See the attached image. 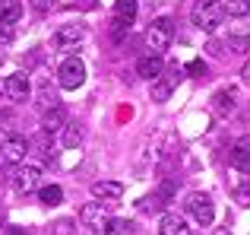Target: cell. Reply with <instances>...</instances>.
<instances>
[{"mask_svg":"<svg viewBox=\"0 0 250 235\" xmlns=\"http://www.w3.org/2000/svg\"><path fill=\"white\" fill-rule=\"evenodd\" d=\"M225 23V3L222 0H196L193 3V25L203 32H219Z\"/></svg>","mask_w":250,"mask_h":235,"instance_id":"obj_1","label":"cell"},{"mask_svg":"<svg viewBox=\"0 0 250 235\" xmlns=\"http://www.w3.org/2000/svg\"><path fill=\"white\" fill-rule=\"evenodd\" d=\"M171 35H174V25H171V19H168V16L155 19V23L146 29V48H149V54H155V57L165 54V51L171 48Z\"/></svg>","mask_w":250,"mask_h":235,"instance_id":"obj_2","label":"cell"},{"mask_svg":"<svg viewBox=\"0 0 250 235\" xmlns=\"http://www.w3.org/2000/svg\"><path fill=\"white\" fill-rule=\"evenodd\" d=\"M187 213L196 219L200 226H212V219H215V204H212V197L209 194H190L187 197Z\"/></svg>","mask_w":250,"mask_h":235,"instance_id":"obj_3","label":"cell"},{"mask_svg":"<svg viewBox=\"0 0 250 235\" xmlns=\"http://www.w3.org/2000/svg\"><path fill=\"white\" fill-rule=\"evenodd\" d=\"M57 83H61L63 89H80L85 83V64L80 57H67V61L61 64V70H57Z\"/></svg>","mask_w":250,"mask_h":235,"instance_id":"obj_4","label":"cell"},{"mask_svg":"<svg viewBox=\"0 0 250 235\" xmlns=\"http://www.w3.org/2000/svg\"><path fill=\"white\" fill-rule=\"evenodd\" d=\"M80 223L89 232H104V226L111 223V216L102 210V204H98V200H89V204L80 207Z\"/></svg>","mask_w":250,"mask_h":235,"instance_id":"obj_5","label":"cell"},{"mask_svg":"<svg viewBox=\"0 0 250 235\" xmlns=\"http://www.w3.org/2000/svg\"><path fill=\"white\" fill-rule=\"evenodd\" d=\"M10 185H13V191H19V194L35 191V188L42 185V168H38V165H16Z\"/></svg>","mask_w":250,"mask_h":235,"instance_id":"obj_6","label":"cell"},{"mask_svg":"<svg viewBox=\"0 0 250 235\" xmlns=\"http://www.w3.org/2000/svg\"><path fill=\"white\" fill-rule=\"evenodd\" d=\"M181 76H184V70L177 67V64H171L168 70H162V76L152 83V99L155 102H168V95H171V89L181 83Z\"/></svg>","mask_w":250,"mask_h":235,"instance_id":"obj_7","label":"cell"},{"mask_svg":"<svg viewBox=\"0 0 250 235\" xmlns=\"http://www.w3.org/2000/svg\"><path fill=\"white\" fill-rule=\"evenodd\" d=\"M83 38H85V25L83 23H67V25H61V29H57L54 45H57V51H73Z\"/></svg>","mask_w":250,"mask_h":235,"instance_id":"obj_8","label":"cell"},{"mask_svg":"<svg viewBox=\"0 0 250 235\" xmlns=\"http://www.w3.org/2000/svg\"><path fill=\"white\" fill-rule=\"evenodd\" d=\"M3 93H6V99H13V102H25L32 95L29 76H25V73H10L3 80Z\"/></svg>","mask_w":250,"mask_h":235,"instance_id":"obj_9","label":"cell"},{"mask_svg":"<svg viewBox=\"0 0 250 235\" xmlns=\"http://www.w3.org/2000/svg\"><path fill=\"white\" fill-rule=\"evenodd\" d=\"M228 162H231L238 172H250V134L238 137L231 146V153H228Z\"/></svg>","mask_w":250,"mask_h":235,"instance_id":"obj_10","label":"cell"},{"mask_svg":"<svg viewBox=\"0 0 250 235\" xmlns=\"http://www.w3.org/2000/svg\"><path fill=\"white\" fill-rule=\"evenodd\" d=\"M92 197H95L98 204H117V200L124 197V185L121 181H95V185H92Z\"/></svg>","mask_w":250,"mask_h":235,"instance_id":"obj_11","label":"cell"},{"mask_svg":"<svg viewBox=\"0 0 250 235\" xmlns=\"http://www.w3.org/2000/svg\"><path fill=\"white\" fill-rule=\"evenodd\" d=\"M3 162H13V165H22L25 153H29V143H25V137H10V140L3 143Z\"/></svg>","mask_w":250,"mask_h":235,"instance_id":"obj_12","label":"cell"},{"mask_svg":"<svg viewBox=\"0 0 250 235\" xmlns=\"http://www.w3.org/2000/svg\"><path fill=\"white\" fill-rule=\"evenodd\" d=\"M159 235H190V226L181 213H165L159 223Z\"/></svg>","mask_w":250,"mask_h":235,"instance_id":"obj_13","label":"cell"},{"mask_svg":"<svg viewBox=\"0 0 250 235\" xmlns=\"http://www.w3.org/2000/svg\"><path fill=\"white\" fill-rule=\"evenodd\" d=\"M162 70H165V64H162V57H155V54H146V57H140L136 61V73L143 76V80H159L162 76Z\"/></svg>","mask_w":250,"mask_h":235,"instance_id":"obj_14","label":"cell"},{"mask_svg":"<svg viewBox=\"0 0 250 235\" xmlns=\"http://www.w3.org/2000/svg\"><path fill=\"white\" fill-rule=\"evenodd\" d=\"M63 124H67V112H63V105H54V108H48V112L42 115V130H44V134H54V130H61Z\"/></svg>","mask_w":250,"mask_h":235,"instance_id":"obj_15","label":"cell"},{"mask_svg":"<svg viewBox=\"0 0 250 235\" xmlns=\"http://www.w3.org/2000/svg\"><path fill=\"white\" fill-rule=\"evenodd\" d=\"M19 16H22V3L19 0H0V25H10L19 23Z\"/></svg>","mask_w":250,"mask_h":235,"instance_id":"obj_16","label":"cell"},{"mask_svg":"<svg viewBox=\"0 0 250 235\" xmlns=\"http://www.w3.org/2000/svg\"><path fill=\"white\" fill-rule=\"evenodd\" d=\"M83 137H85L83 124H80V121H70V124H67V134H63V146H67V149H76V146L83 143Z\"/></svg>","mask_w":250,"mask_h":235,"instance_id":"obj_17","label":"cell"},{"mask_svg":"<svg viewBox=\"0 0 250 235\" xmlns=\"http://www.w3.org/2000/svg\"><path fill=\"white\" fill-rule=\"evenodd\" d=\"M136 0H114V19H127V23H133L136 19Z\"/></svg>","mask_w":250,"mask_h":235,"instance_id":"obj_18","label":"cell"},{"mask_svg":"<svg viewBox=\"0 0 250 235\" xmlns=\"http://www.w3.org/2000/svg\"><path fill=\"white\" fill-rule=\"evenodd\" d=\"M38 200H42L44 207H57V204L63 200L61 185H48V188H42V191H38Z\"/></svg>","mask_w":250,"mask_h":235,"instance_id":"obj_19","label":"cell"},{"mask_svg":"<svg viewBox=\"0 0 250 235\" xmlns=\"http://www.w3.org/2000/svg\"><path fill=\"white\" fill-rule=\"evenodd\" d=\"M225 16H231V19H250V0H228Z\"/></svg>","mask_w":250,"mask_h":235,"instance_id":"obj_20","label":"cell"},{"mask_svg":"<svg viewBox=\"0 0 250 235\" xmlns=\"http://www.w3.org/2000/svg\"><path fill=\"white\" fill-rule=\"evenodd\" d=\"M215 108H219L222 115L234 112V89H219V93H215Z\"/></svg>","mask_w":250,"mask_h":235,"instance_id":"obj_21","label":"cell"},{"mask_svg":"<svg viewBox=\"0 0 250 235\" xmlns=\"http://www.w3.org/2000/svg\"><path fill=\"white\" fill-rule=\"evenodd\" d=\"M104 235H133V223L130 219H111L104 226Z\"/></svg>","mask_w":250,"mask_h":235,"instance_id":"obj_22","label":"cell"},{"mask_svg":"<svg viewBox=\"0 0 250 235\" xmlns=\"http://www.w3.org/2000/svg\"><path fill=\"white\" fill-rule=\"evenodd\" d=\"M162 207H165V200H162L159 194H146V197L140 200V210H143V213H159Z\"/></svg>","mask_w":250,"mask_h":235,"instance_id":"obj_23","label":"cell"},{"mask_svg":"<svg viewBox=\"0 0 250 235\" xmlns=\"http://www.w3.org/2000/svg\"><path fill=\"white\" fill-rule=\"evenodd\" d=\"M228 48H231L234 54H247L250 51V38L247 35H228Z\"/></svg>","mask_w":250,"mask_h":235,"instance_id":"obj_24","label":"cell"},{"mask_svg":"<svg viewBox=\"0 0 250 235\" xmlns=\"http://www.w3.org/2000/svg\"><path fill=\"white\" fill-rule=\"evenodd\" d=\"M51 232H54V235H73L76 226H73V219H57V223L51 226Z\"/></svg>","mask_w":250,"mask_h":235,"instance_id":"obj_25","label":"cell"},{"mask_svg":"<svg viewBox=\"0 0 250 235\" xmlns=\"http://www.w3.org/2000/svg\"><path fill=\"white\" fill-rule=\"evenodd\" d=\"M187 70H190V76H206V64L203 61H190Z\"/></svg>","mask_w":250,"mask_h":235,"instance_id":"obj_26","label":"cell"},{"mask_svg":"<svg viewBox=\"0 0 250 235\" xmlns=\"http://www.w3.org/2000/svg\"><path fill=\"white\" fill-rule=\"evenodd\" d=\"M32 3V10H38V13H48L51 6H54V0H29Z\"/></svg>","mask_w":250,"mask_h":235,"instance_id":"obj_27","label":"cell"},{"mask_svg":"<svg viewBox=\"0 0 250 235\" xmlns=\"http://www.w3.org/2000/svg\"><path fill=\"white\" fill-rule=\"evenodd\" d=\"M238 204H250V191H247V188H241V191H238Z\"/></svg>","mask_w":250,"mask_h":235,"instance_id":"obj_28","label":"cell"},{"mask_svg":"<svg viewBox=\"0 0 250 235\" xmlns=\"http://www.w3.org/2000/svg\"><path fill=\"white\" fill-rule=\"evenodd\" d=\"M3 235H25V229H22V226H6Z\"/></svg>","mask_w":250,"mask_h":235,"instance_id":"obj_29","label":"cell"},{"mask_svg":"<svg viewBox=\"0 0 250 235\" xmlns=\"http://www.w3.org/2000/svg\"><path fill=\"white\" fill-rule=\"evenodd\" d=\"M0 38H3V42H10V38H13V29H10V25H0Z\"/></svg>","mask_w":250,"mask_h":235,"instance_id":"obj_30","label":"cell"},{"mask_svg":"<svg viewBox=\"0 0 250 235\" xmlns=\"http://www.w3.org/2000/svg\"><path fill=\"white\" fill-rule=\"evenodd\" d=\"M241 73H244V80H247V83H250V61H247V64H244V70H241Z\"/></svg>","mask_w":250,"mask_h":235,"instance_id":"obj_31","label":"cell"},{"mask_svg":"<svg viewBox=\"0 0 250 235\" xmlns=\"http://www.w3.org/2000/svg\"><path fill=\"white\" fill-rule=\"evenodd\" d=\"M0 162H3V149H0Z\"/></svg>","mask_w":250,"mask_h":235,"instance_id":"obj_32","label":"cell"},{"mask_svg":"<svg viewBox=\"0 0 250 235\" xmlns=\"http://www.w3.org/2000/svg\"><path fill=\"white\" fill-rule=\"evenodd\" d=\"M219 235H228V232H219Z\"/></svg>","mask_w":250,"mask_h":235,"instance_id":"obj_33","label":"cell"},{"mask_svg":"<svg viewBox=\"0 0 250 235\" xmlns=\"http://www.w3.org/2000/svg\"><path fill=\"white\" fill-rule=\"evenodd\" d=\"M0 235H3V232H0Z\"/></svg>","mask_w":250,"mask_h":235,"instance_id":"obj_34","label":"cell"}]
</instances>
